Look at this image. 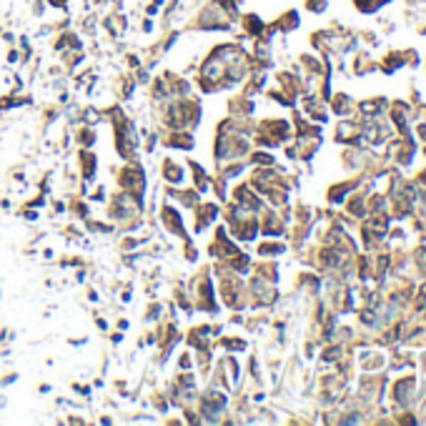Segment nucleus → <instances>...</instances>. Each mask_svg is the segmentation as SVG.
Here are the masks:
<instances>
[]
</instances>
